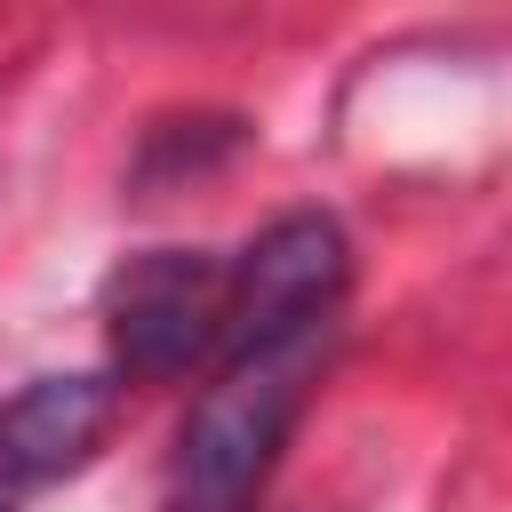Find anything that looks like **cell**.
Returning a JSON list of instances; mask_svg holds the SVG:
<instances>
[{"label": "cell", "mask_w": 512, "mask_h": 512, "mask_svg": "<svg viewBox=\"0 0 512 512\" xmlns=\"http://www.w3.org/2000/svg\"><path fill=\"white\" fill-rule=\"evenodd\" d=\"M104 336L112 360L144 384H168L200 368L224 336V264L208 248H144L104 288Z\"/></svg>", "instance_id": "7a4b0ae2"}, {"label": "cell", "mask_w": 512, "mask_h": 512, "mask_svg": "<svg viewBox=\"0 0 512 512\" xmlns=\"http://www.w3.org/2000/svg\"><path fill=\"white\" fill-rule=\"evenodd\" d=\"M112 400V376H32L16 400H0V496L80 472L112 424Z\"/></svg>", "instance_id": "277c9868"}, {"label": "cell", "mask_w": 512, "mask_h": 512, "mask_svg": "<svg viewBox=\"0 0 512 512\" xmlns=\"http://www.w3.org/2000/svg\"><path fill=\"white\" fill-rule=\"evenodd\" d=\"M352 280V248L336 232V216L296 208L280 224H264L248 240V256L224 264V352L232 344H264V336H296V328H328Z\"/></svg>", "instance_id": "3957f363"}, {"label": "cell", "mask_w": 512, "mask_h": 512, "mask_svg": "<svg viewBox=\"0 0 512 512\" xmlns=\"http://www.w3.org/2000/svg\"><path fill=\"white\" fill-rule=\"evenodd\" d=\"M328 328H296V336H264V344L224 352L216 384L192 400L184 440H176V480H168L176 512H248V496L280 464V448L320 384Z\"/></svg>", "instance_id": "6da1fadb"}]
</instances>
